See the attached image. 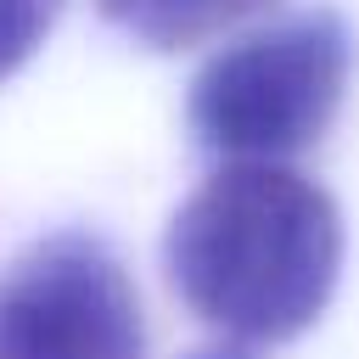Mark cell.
Listing matches in <instances>:
<instances>
[{"label":"cell","instance_id":"4","mask_svg":"<svg viewBox=\"0 0 359 359\" xmlns=\"http://www.w3.org/2000/svg\"><path fill=\"white\" fill-rule=\"evenodd\" d=\"M95 6L112 28H123L151 50H191L275 11L280 0H95Z\"/></svg>","mask_w":359,"mask_h":359},{"label":"cell","instance_id":"1","mask_svg":"<svg viewBox=\"0 0 359 359\" xmlns=\"http://www.w3.org/2000/svg\"><path fill=\"white\" fill-rule=\"evenodd\" d=\"M168 280L230 342L309 331L342 269V213L292 163H224L168 224Z\"/></svg>","mask_w":359,"mask_h":359},{"label":"cell","instance_id":"2","mask_svg":"<svg viewBox=\"0 0 359 359\" xmlns=\"http://www.w3.org/2000/svg\"><path fill=\"white\" fill-rule=\"evenodd\" d=\"M353 39L337 11H303L219 50L191 84V129L230 163H286L314 146L348 90Z\"/></svg>","mask_w":359,"mask_h":359},{"label":"cell","instance_id":"5","mask_svg":"<svg viewBox=\"0 0 359 359\" xmlns=\"http://www.w3.org/2000/svg\"><path fill=\"white\" fill-rule=\"evenodd\" d=\"M62 0H0V84L45 45Z\"/></svg>","mask_w":359,"mask_h":359},{"label":"cell","instance_id":"3","mask_svg":"<svg viewBox=\"0 0 359 359\" xmlns=\"http://www.w3.org/2000/svg\"><path fill=\"white\" fill-rule=\"evenodd\" d=\"M140 297L107 241L56 230L0 275V359H140Z\"/></svg>","mask_w":359,"mask_h":359}]
</instances>
